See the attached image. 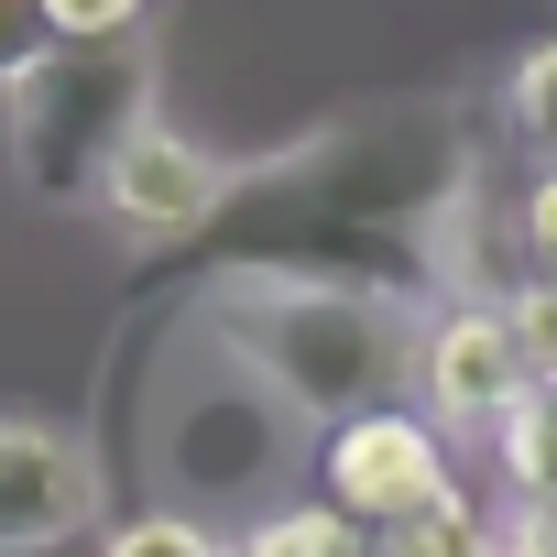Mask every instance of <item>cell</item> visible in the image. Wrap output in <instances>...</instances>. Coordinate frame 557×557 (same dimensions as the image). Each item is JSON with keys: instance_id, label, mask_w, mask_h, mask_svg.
<instances>
[{"instance_id": "obj_8", "label": "cell", "mask_w": 557, "mask_h": 557, "mask_svg": "<svg viewBox=\"0 0 557 557\" xmlns=\"http://www.w3.org/2000/svg\"><path fill=\"white\" fill-rule=\"evenodd\" d=\"M230 186H240V175H230L208 143H186V132L143 121V132L121 143L110 186H99V219H110V230H132V240H197V230L230 208Z\"/></svg>"}, {"instance_id": "obj_4", "label": "cell", "mask_w": 557, "mask_h": 557, "mask_svg": "<svg viewBox=\"0 0 557 557\" xmlns=\"http://www.w3.org/2000/svg\"><path fill=\"white\" fill-rule=\"evenodd\" d=\"M12 175L45 208H99L121 143L153 121V55L143 45H55L12 99Z\"/></svg>"}, {"instance_id": "obj_11", "label": "cell", "mask_w": 557, "mask_h": 557, "mask_svg": "<svg viewBox=\"0 0 557 557\" xmlns=\"http://www.w3.org/2000/svg\"><path fill=\"white\" fill-rule=\"evenodd\" d=\"M503 121L524 132V153H535V164H557V34L513 55V77H503Z\"/></svg>"}, {"instance_id": "obj_10", "label": "cell", "mask_w": 557, "mask_h": 557, "mask_svg": "<svg viewBox=\"0 0 557 557\" xmlns=\"http://www.w3.org/2000/svg\"><path fill=\"white\" fill-rule=\"evenodd\" d=\"M383 557H513V524L503 513H481L470 492H448L437 513H416V524H394V535H372Z\"/></svg>"}, {"instance_id": "obj_13", "label": "cell", "mask_w": 557, "mask_h": 557, "mask_svg": "<svg viewBox=\"0 0 557 557\" xmlns=\"http://www.w3.org/2000/svg\"><path fill=\"white\" fill-rule=\"evenodd\" d=\"M503 318H513V350L535 361V383H557V273H513Z\"/></svg>"}, {"instance_id": "obj_9", "label": "cell", "mask_w": 557, "mask_h": 557, "mask_svg": "<svg viewBox=\"0 0 557 557\" xmlns=\"http://www.w3.org/2000/svg\"><path fill=\"white\" fill-rule=\"evenodd\" d=\"M492 448H503V492H513V513H524L535 535H557V383H535Z\"/></svg>"}, {"instance_id": "obj_16", "label": "cell", "mask_w": 557, "mask_h": 557, "mask_svg": "<svg viewBox=\"0 0 557 557\" xmlns=\"http://www.w3.org/2000/svg\"><path fill=\"white\" fill-rule=\"evenodd\" d=\"M55 55V23H45V0H0V99H12L34 66Z\"/></svg>"}, {"instance_id": "obj_12", "label": "cell", "mask_w": 557, "mask_h": 557, "mask_svg": "<svg viewBox=\"0 0 557 557\" xmlns=\"http://www.w3.org/2000/svg\"><path fill=\"white\" fill-rule=\"evenodd\" d=\"M99 557H240L219 524H197V513H175V503H153V513H132V524H110L99 535Z\"/></svg>"}, {"instance_id": "obj_7", "label": "cell", "mask_w": 557, "mask_h": 557, "mask_svg": "<svg viewBox=\"0 0 557 557\" xmlns=\"http://www.w3.org/2000/svg\"><path fill=\"white\" fill-rule=\"evenodd\" d=\"M99 524V459L88 437L45 416H0V557H34Z\"/></svg>"}, {"instance_id": "obj_15", "label": "cell", "mask_w": 557, "mask_h": 557, "mask_svg": "<svg viewBox=\"0 0 557 557\" xmlns=\"http://www.w3.org/2000/svg\"><path fill=\"white\" fill-rule=\"evenodd\" d=\"M513 262L524 273H557V164H535L524 197H513Z\"/></svg>"}, {"instance_id": "obj_17", "label": "cell", "mask_w": 557, "mask_h": 557, "mask_svg": "<svg viewBox=\"0 0 557 557\" xmlns=\"http://www.w3.org/2000/svg\"><path fill=\"white\" fill-rule=\"evenodd\" d=\"M513 557H557V535H535V524H513Z\"/></svg>"}, {"instance_id": "obj_5", "label": "cell", "mask_w": 557, "mask_h": 557, "mask_svg": "<svg viewBox=\"0 0 557 557\" xmlns=\"http://www.w3.org/2000/svg\"><path fill=\"white\" fill-rule=\"evenodd\" d=\"M405 383H416V416H437L448 437H459V426H470V437H503V426H513V405L535 394V361L513 350V318H503V296L459 285V296L416 307Z\"/></svg>"}, {"instance_id": "obj_14", "label": "cell", "mask_w": 557, "mask_h": 557, "mask_svg": "<svg viewBox=\"0 0 557 557\" xmlns=\"http://www.w3.org/2000/svg\"><path fill=\"white\" fill-rule=\"evenodd\" d=\"M55 45H143L153 34V0H45Z\"/></svg>"}, {"instance_id": "obj_1", "label": "cell", "mask_w": 557, "mask_h": 557, "mask_svg": "<svg viewBox=\"0 0 557 557\" xmlns=\"http://www.w3.org/2000/svg\"><path fill=\"white\" fill-rule=\"evenodd\" d=\"M481 197V143L459 110H361L318 143L273 153L230 186V208L197 230L208 273H307V285H361L416 307L448 296V230Z\"/></svg>"}, {"instance_id": "obj_3", "label": "cell", "mask_w": 557, "mask_h": 557, "mask_svg": "<svg viewBox=\"0 0 557 557\" xmlns=\"http://www.w3.org/2000/svg\"><path fill=\"white\" fill-rule=\"evenodd\" d=\"M143 437H153L164 503L197 513V524H262L273 503H296V459L318 448V426H296L273 405V383L240 350H219L197 318H186V339L153 372Z\"/></svg>"}, {"instance_id": "obj_2", "label": "cell", "mask_w": 557, "mask_h": 557, "mask_svg": "<svg viewBox=\"0 0 557 557\" xmlns=\"http://www.w3.org/2000/svg\"><path fill=\"white\" fill-rule=\"evenodd\" d=\"M219 350H240L296 426H350L405 394L416 307L361 285H307V273H208L186 307Z\"/></svg>"}, {"instance_id": "obj_6", "label": "cell", "mask_w": 557, "mask_h": 557, "mask_svg": "<svg viewBox=\"0 0 557 557\" xmlns=\"http://www.w3.org/2000/svg\"><path fill=\"white\" fill-rule=\"evenodd\" d=\"M448 492H470V481L448 470V426L416 416L405 394L372 405V416H350V426H318V503H339L350 524L394 535V524L437 513Z\"/></svg>"}]
</instances>
